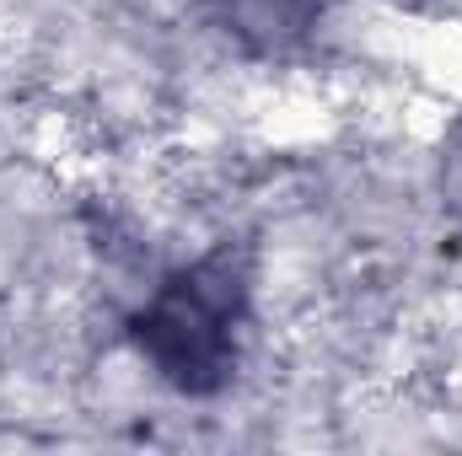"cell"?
<instances>
[{"mask_svg":"<svg viewBox=\"0 0 462 456\" xmlns=\"http://www.w3.org/2000/svg\"><path fill=\"white\" fill-rule=\"evenodd\" d=\"M236 274L226 263H205L194 274H183L145 317H140V343L151 349V360L178 381V387H216L226 376V323L236 312Z\"/></svg>","mask_w":462,"mask_h":456,"instance_id":"cell-1","label":"cell"}]
</instances>
